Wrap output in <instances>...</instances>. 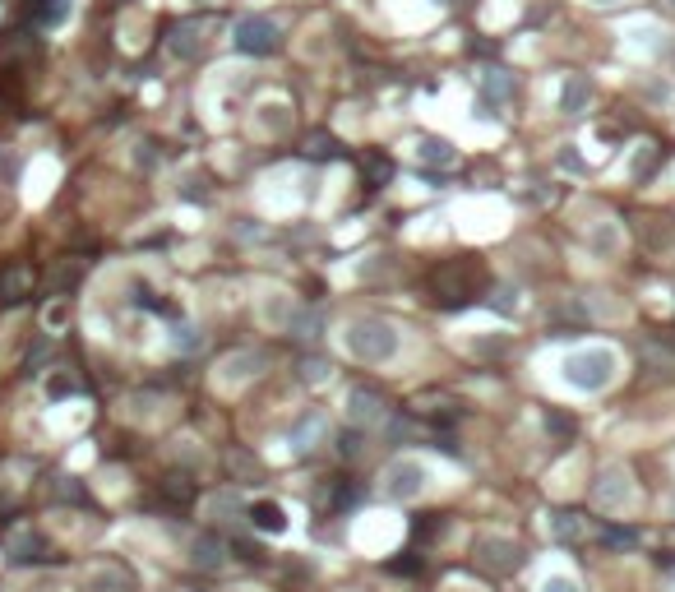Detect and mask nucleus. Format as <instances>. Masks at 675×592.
Segmentation results:
<instances>
[{"instance_id":"nucleus-24","label":"nucleus","mask_w":675,"mask_h":592,"mask_svg":"<svg viewBox=\"0 0 675 592\" xmlns=\"http://www.w3.org/2000/svg\"><path fill=\"white\" fill-rule=\"evenodd\" d=\"M361 172H366L370 185H384V181L393 176V163H389L384 153H366V157H361Z\"/></svg>"},{"instance_id":"nucleus-16","label":"nucleus","mask_w":675,"mask_h":592,"mask_svg":"<svg viewBox=\"0 0 675 592\" xmlns=\"http://www.w3.org/2000/svg\"><path fill=\"white\" fill-rule=\"evenodd\" d=\"M417 157H421L426 167H449V163H458V148L449 140H440V134H421V140H417Z\"/></svg>"},{"instance_id":"nucleus-4","label":"nucleus","mask_w":675,"mask_h":592,"mask_svg":"<svg viewBox=\"0 0 675 592\" xmlns=\"http://www.w3.org/2000/svg\"><path fill=\"white\" fill-rule=\"evenodd\" d=\"M232 42H236V51H246V56H274L283 47V29L264 14H246L232 29Z\"/></svg>"},{"instance_id":"nucleus-27","label":"nucleus","mask_w":675,"mask_h":592,"mask_svg":"<svg viewBox=\"0 0 675 592\" xmlns=\"http://www.w3.org/2000/svg\"><path fill=\"white\" fill-rule=\"evenodd\" d=\"M602 546H611V551H634V546H638V532H629V528H602Z\"/></svg>"},{"instance_id":"nucleus-11","label":"nucleus","mask_w":675,"mask_h":592,"mask_svg":"<svg viewBox=\"0 0 675 592\" xmlns=\"http://www.w3.org/2000/svg\"><path fill=\"white\" fill-rule=\"evenodd\" d=\"M5 551H10V560L14 564H38V560H46V542H42V532L38 528H14L10 537H5Z\"/></svg>"},{"instance_id":"nucleus-42","label":"nucleus","mask_w":675,"mask_h":592,"mask_svg":"<svg viewBox=\"0 0 675 592\" xmlns=\"http://www.w3.org/2000/svg\"><path fill=\"white\" fill-rule=\"evenodd\" d=\"M671 10H675V0H671Z\"/></svg>"},{"instance_id":"nucleus-14","label":"nucleus","mask_w":675,"mask_h":592,"mask_svg":"<svg viewBox=\"0 0 675 592\" xmlns=\"http://www.w3.org/2000/svg\"><path fill=\"white\" fill-rule=\"evenodd\" d=\"M223 560H227V542L218 532H199L190 542V564L195 570H223Z\"/></svg>"},{"instance_id":"nucleus-34","label":"nucleus","mask_w":675,"mask_h":592,"mask_svg":"<svg viewBox=\"0 0 675 592\" xmlns=\"http://www.w3.org/2000/svg\"><path fill=\"white\" fill-rule=\"evenodd\" d=\"M615 246H620V236H615V227H611V223L592 232V250H615Z\"/></svg>"},{"instance_id":"nucleus-2","label":"nucleus","mask_w":675,"mask_h":592,"mask_svg":"<svg viewBox=\"0 0 675 592\" xmlns=\"http://www.w3.org/2000/svg\"><path fill=\"white\" fill-rule=\"evenodd\" d=\"M347 352L370 361V366H384L393 352H398V329L380 315H361L347 325Z\"/></svg>"},{"instance_id":"nucleus-13","label":"nucleus","mask_w":675,"mask_h":592,"mask_svg":"<svg viewBox=\"0 0 675 592\" xmlns=\"http://www.w3.org/2000/svg\"><path fill=\"white\" fill-rule=\"evenodd\" d=\"M167 47L176 51L181 61H195L199 51H204V23H199V19H185V23H176V29L167 33Z\"/></svg>"},{"instance_id":"nucleus-40","label":"nucleus","mask_w":675,"mask_h":592,"mask_svg":"<svg viewBox=\"0 0 675 592\" xmlns=\"http://www.w3.org/2000/svg\"><path fill=\"white\" fill-rule=\"evenodd\" d=\"M592 5H620V0H592Z\"/></svg>"},{"instance_id":"nucleus-33","label":"nucleus","mask_w":675,"mask_h":592,"mask_svg":"<svg viewBox=\"0 0 675 592\" xmlns=\"http://www.w3.org/2000/svg\"><path fill=\"white\" fill-rule=\"evenodd\" d=\"M264 319H274V325H291V306L283 301V296H274V301L264 306Z\"/></svg>"},{"instance_id":"nucleus-43","label":"nucleus","mask_w":675,"mask_h":592,"mask_svg":"<svg viewBox=\"0 0 675 592\" xmlns=\"http://www.w3.org/2000/svg\"><path fill=\"white\" fill-rule=\"evenodd\" d=\"M671 343H675V334H671Z\"/></svg>"},{"instance_id":"nucleus-30","label":"nucleus","mask_w":675,"mask_h":592,"mask_svg":"<svg viewBox=\"0 0 675 592\" xmlns=\"http://www.w3.org/2000/svg\"><path fill=\"white\" fill-rule=\"evenodd\" d=\"M301 380H306V385H324V380H329V361H324V357L310 361V357H306V361H301Z\"/></svg>"},{"instance_id":"nucleus-18","label":"nucleus","mask_w":675,"mask_h":592,"mask_svg":"<svg viewBox=\"0 0 675 592\" xmlns=\"http://www.w3.org/2000/svg\"><path fill=\"white\" fill-rule=\"evenodd\" d=\"M319 440H324V417H319V412H310V417L296 421V430H291V449H296V453H315Z\"/></svg>"},{"instance_id":"nucleus-36","label":"nucleus","mask_w":675,"mask_h":592,"mask_svg":"<svg viewBox=\"0 0 675 592\" xmlns=\"http://www.w3.org/2000/svg\"><path fill=\"white\" fill-rule=\"evenodd\" d=\"M227 468H232V472L255 477V459H250V453H227Z\"/></svg>"},{"instance_id":"nucleus-9","label":"nucleus","mask_w":675,"mask_h":592,"mask_svg":"<svg viewBox=\"0 0 675 592\" xmlns=\"http://www.w3.org/2000/svg\"><path fill=\"white\" fill-rule=\"evenodd\" d=\"M33 283H38V274H33L29 264H5V268H0V306L29 301V296H33Z\"/></svg>"},{"instance_id":"nucleus-39","label":"nucleus","mask_w":675,"mask_h":592,"mask_svg":"<svg viewBox=\"0 0 675 592\" xmlns=\"http://www.w3.org/2000/svg\"><path fill=\"white\" fill-rule=\"evenodd\" d=\"M236 551H240V555H246V560H264V555H259V546H255V542H236Z\"/></svg>"},{"instance_id":"nucleus-26","label":"nucleus","mask_w":675,"mask_h":592,"mask_svg":"<svg viewBox=\"0 0 675 592\" xmlns=\"http://www.w3.org/2000/svg\"><path fill=\"white\" fill-rule=\"evenodd\" d=\"M162 495L176 500V504H185V500L195 495V486H190V477H185V472H172L167 481H162Z\"/></svg>"},{"instance_id":"nucleus-41","label":"nucleus","mask_w":675,"mask_h":592,"mask_svg":"<svg viewBox=\"0 0 675 592\" xmlns=\"http://www.w3.org/2000/svg\"><path fill=\"white\" fill-rule=\"evenodd\" d=\"M435 5H444V0H435Z\"/></svg>"},{"instance_id":"nucleus-23","label":"nucleus","mask_w":675,"mask_h":592,"mask_svg":"<svg viewBox=\"0 0 675 592\" xmlns=\"http://www.w3.org/2000/svg\"><path fill=\"white\" fill-rule=\"evenodd\" d=\"M551 532L560 537V542H578V537H583V523H578V514L560 509V514H551Z\"/></svg>"},{"instance_id":"nucleus-29","label":"nucleus","mask_w":675,"mask_h":592,"mask_svg":"<svg viewBox=\"0 0 675 592\" xmlns=\"http://www.w3.org/2000/svg\"><path fill=\"white\" fill-rule=\"evenodd\" d=\"M287 329H291L296 338H310V343H315V338H319V315H291Z\"/></svg>"},{"instance_id":"nucleus-37","label":"nucleus","mask_w":675,"mask_h":592,"mask_svg":"<svg viewBox=\"0 0 675 592\" xmlns=\"http://www.w3.org/2000/svg\"><path fill=\"white\" fill-rule=\"evenodd\" d=\"M542 592H578V583H574V579H560V574H551V579L542 583Z\"/></svg>"},{"instance_id":"nucleus-6","label":"nucleus","mask_w":675,"mask_h":592,"mask_svg":"<svg viewBox=\"0 0 675 592\" xmlns=\"http://www.w3.org/2000/svg\"><path fill=\"white\" fill-rule=\"evenodd\" d=\"M477 564L485 574L504 579V574H514L523 564V551H519V542H509V537H481L477 542Z\"/></svg>"},{"instance_id":"nucleus-1","label":"nucleus","mask_w":675,"mask_h":592,"mask_svg":"<svg viewBox=\"0 0 675 592\" xmlns=\"http://www.w3.org/2000/svg\"><path fill=\"white\" fill-rule=\"evenodd\" d=\"M481 287H485V268L477 264V259H444V264H435L430 268V296H435L440 306H472L477 296H481Z\"/></svg>"},{"instance_id":"nucleus-21","label":"nucleus","mask_w":675,"mask_h":592,"mask_svg":"<svg viewBox=\"0 0 675 592\" xmlns=\"http://www.w3.org/2000/svg\"><path fill=\"white\" fill-rule=\"evenodd\" d=\"M657 163H662V153H657V144H638V153H634V163H629V176L634 181H647L657 172Z\"/></svg>"},{"instance_id":"nucleus-5","label":"nucleus","mask_w":675,"mask_h":592,"mask_svg":"<svg viewBox=\"0 0 675 592\" xmlns=\"http://www.w3.org/2000/svg\"><path fill=\"white\" fill-rule=\"evenodd\" d=\"M426 481H430V468L426 463H417V459H393L389 468H384V495L389 500H417L421 491H426Z\"/></svg>"},{"instance_id":"nucleus-12","label":"nucleus","mask_w":675,"mask_h":592,"mask_svg":"<svg viewBox=\"0 0 675 592\" xmlns=\"http://www.w3.org/2000/svg\"><path fill=\"white\" fill-rule=\"evenodd\" d=\"M592 500H597L602 509L629 504V472H625V468H606V472L597 477V486H592Z\"/></svg>"},{"instance_id":"nucleus-28","label":"nucleus","mask_w":675,"mask_h":592,"mask_svg":"<svg viewBox=\"0 0 675 592\" xmlns=\"http://www.w3.org/2000/svg\"><path fill=\"white\" fill-rule=\"evenodd\" d=\"M306 153L310 157H338V140H333V134H324V130H315L310 140H306Z\"/></svg>"},{"instance_id":"nucleus-35","label":"nucleus","mask_w":675,"mask_h":592,"mask_svg":"<svg viewBox=\"0 0 675 592\" xmlns=\"http://www.w3.org/2000/svg\"><path fill=\"white\" fill-rule=\"evenodd\" d=\"M338 449H342V459H357V453H361V430H342Z\"/></svg>"},{"instance_id":"nucleus-38","label":"nucleus","mask_w":675,"mask_h":592,"mask_svg":"<svg viewBox=\"0 0 675 592\" xmlns=\"http://www.w3.org/2000/svg\"><path fill=\"white\" fill-rule=\"evenodd\" d=\"M176 343H181V347H185V352H190V347H199V343H204V338H195V329H181V338H176Z\"/></svg>"},{"instance_id":"nucleus-22","label":"nucleus","mask_w":675,"mask_h":592,"mask_svg":"<svg viewBox=\"0 0 675 592\" xmlns=\"http://www.w3.org/2000/svg\"><path fill=\"white\" fill-rule=\"evenodd\" d=\"M481 93L495 97V102H509V97H514V84H509L504 70H485V74H481Z\"/></svg>"},{"instance_id":"nucleus-25","label":"nucleus","mask_w":675,"mask_h":592,"mask_svg":"<svg viewBox=\"0 0 675 592\" xmlns=\"http://www.w3.org/2000/svg\"><path fill=\"white\" fill-rule=\"evenodd\" d=\"M51 495H56L61 504H84V500H89V491L79 486L74 477H56V481H51Z\"/></svg>"},{"instance_id":"nucleus-3","label":"nucleus","mask_w":675,"mask_h":592,"mask_svg":"<svg viewBox=\"0 0 675 592\" xmlns=\"http://www.w3.org/2000/svg\"><path fill=\"white\" fill-rule=\"evenodd\" d=\"M560 370H564V380H570L574 389L597 393V389H606L615 380V352L611 347H578V352L564 357Z\"/></svg>"},{"instance_id":"nucleus-32","label":"nucleus","mask_w":675,"mask_h":592,"mask_svg":"<svg viewBox=\"0 0 675 592\" xmlns=\"http://www.w3.org/2000/svg\"><path fill=\"white\" fill-rule=\"evenodd\" d=\"M546 426H551V436H560V440L574 436V417H564V412H546Z\"/></svg>"},{"instance_id":"nucleus-31","label":"nucleus","mask_w":675,"mask_h":592,"mask_svg":"<svg viewBox=\"0 0 675 592\" xmlns=\"http://www.w3.org/2000/svg\"><path fill=\"white\" fill-rule=\"evenodd\" d=\"M79 274H84V264H79V259H74V264H61L56 274H51V287H56V292H61V287H74Z\"/></svg>"},{"instance_id":"nucleus-15","label":"nucleus","mask_w":675,"mask_h":592,"mask_svg":"<svg viewBox=\"0 0 675 592\" xmlns=\"http://www.w3.org/2000/svg\"><path fill=\"white\" fill-rule=\"evenodd\" d=\"M264 370V352H232L218 361V380L232 385V380H250V375Z\"/></svg>"},{"instance_id":"nucleus-7","label":"nucleus","mask_w":675,"mask_h":592,"mask_svg":"<svg viewBox=\"0 0 675 592\" xmlns=\"http://www.w3.org/2000/svg\"><path fill=\"white\" fill-rule=\"evenodd\" d=\"M342 408H347V421H352V426L361 430V426H384L389 402H384L380 393H375V389H347Z\"/></svg>"},{"instance_id":"nucleus-8","label":"nucleus","mask_w":675,"mask_h":592,"mask_svg":"<svg viewBox=\"0 0 675 592\" xmlns=\"http://www.w3.org/2000/svg\"><path fill=\"white\" fill-rule=\"evenodd\" d=\"M84 588H89V592H139V579H134L125 564L106 560V564H93V570H89Z\"/></svg>"},{"instance_id":"nucleus-19","label":"nucleus","mask_w":675,"mask_h":592,"mask_svg":"<svg viewBox=\"0 0 675 592\" xmlns=\"http://www.w3.org/2000/svg\"><path fill=\"white\" fill-rule=\"evenodd\" d=\"M587 102H592V84L583 74H570V84H564V93H560V112L578 116V112H587Z\"/></svg>"},{"instance_id":"nucleus-17","label":"nucleus","mask_w":675,"mask_h":592,"mask_svg":"<svg viewBox=\"0 0 675 592\" xmlns=\"http://www.w3.org/2000/svg\"><path fill=\"white\" fill-rule=\"evenodd\" d=\"M246 514H250V523H255L259 532H287V509H283L278 500H255Z\"/></svg>"},{"instance_id":"nucleus-10","label":"nucleus","mask_w":675,"mask_h":592,"mask_svg":"<svg viewBox=\"0 0 675 592\" xmlns=\"http://www.w3.org/2000/svg\"><path fill=\"white\" fill-rule=\"evenodd\" d=\"M412 408H417V417L435 421V426H449V421H458V417H463V402H458V398H449V393H440V389L417 393V398H412Z\"/></svg>"},{"instance_id":"nucleus-20","label":"nucleus","mask_w":675,"mask_h":592,"mask_svg":"<svg viewBox=\"0 0 675 592\" xmlns=\"http://www.w3.org/2000/svg\"><path fill=\"white\" fill-rule=\"evenodd\" d=\"M65 14H70V0H29V19L38 29H56V23H65Z\"/></svg>"}]
</instances>
